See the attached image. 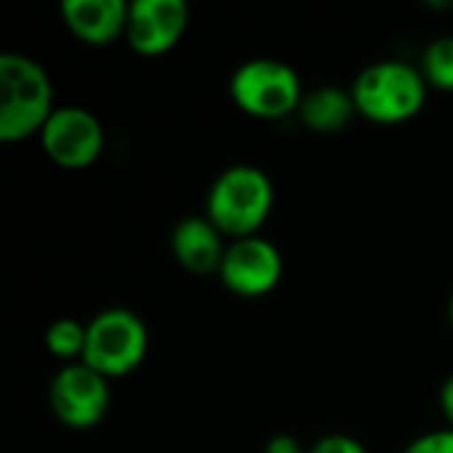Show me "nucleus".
<instances>
[{"label": "nucleus", "mask_w": 453, "mask_h": 453, "mask_svg": "<svg viewBox=\"0 0 453 453\" xmlns=\"http://www.w3.org/2000/svg\"><path fill=\"white\" fill-rule=\"evenodd\" d=\"M53 85L42 64L21 53L0 56V141H24L53 114Z\"/></svg>", "instance_id": "1"}, {"label": "nucleus", "mask_w": 453, "mask_h": 453, "mask_svg": "<svg viewBox=\"0 0 453 453\" xmlns=\"http://www.w3.org/2000/svg\"><path fill=\"white\" fill-rule=\"evenodd\" d=\"M273 210V183L255 165L226 167L207 191V218L231 239L257 236Z\"/></svg>", "instance_id": "2"}, {"label": "nucleus", "mask_w": 453, "mask_h": 453, "mask_svg": "<svg viewBox=\"0 0 453 453\" xmlns=\"http://www.w3.org/2000/svg\"><path fill=\"white\" fill-rule=\"evenodd\" d=\"M350 96L358 114L380 125H398L417 117L427 101V80L422 69L406 61L369 64L353 82Z\"/></svg>", "instance_id": "3"}, {"label": "nucleus", "mask_w": 453, "mask_h": 453, "mask_svg": "<svg viewBox=\"0 0 453 453\" xmlns=\"http://www.w3.org/2000/svg\"><path fill=\"white\" fill-rule=\"evenodd\" d=\"M146 350L149 329L133 311L109 308L88 321L82 364H88L106 380L135 372L143 364Z\"/></svg>", "instance_id": "4"}, {"label": "nucleus", "mask_w": 453, "mask_h": 453, "mask_svg": "<svg viewBox=\"0 0 453 453\" xmlns=\"http://www.w3.org/2000/svg\"><path fill=\"white\" fill-rule=\"evenodd\" d=\"M300 74L276 58H250L231 74L234 104L257 119H279L303 104Z\"/></svg>", "instance_id": "5"}, {"label": "nucleus", "mask_w": 453, "mask_h": 453, "mask_svg": "<svg viewBox=\"0 0 453 453\" xmlns=\"http://www.w3.org/2000/svg\"><path fill=\"white\" fill-rule=\"evenodd\" d=\"M48 401L53 417L64 427L90 430L109 411V401H111L109 380L82 361L64 364L50 382Z\"/></svg>", "instance_id": "6"}, {"label": "nucleus", "mask_w": 453, "mask_h": 453, "mask_svg": "<svg viewBox=\"0 0 453 453\" xmlns=\"http://www.w3.org/2000/svg\"><path fill=\"white\" fill-rule=\"evenodd\" d=\"M42 151L64 170H85L104 151V127L82 106H58L40 130Z\"/></svg>", "instance_id": "7"}, {"label": "nucleus", "mask_w": 453, "mask_h": 453, "mask_svg": "<svg viewBox=\"0 0 453 453\" xmlns=\"http://www.w3.org/2000/svg\"><path fill=\"white\" fill-rule=\"evenodd\" d=\"M220 281L239 297H263L281 281L284 260L273 242L263 236L234 239L220 263Z\"/></svg>", "instance_id": "8"}, {"label": "nucleus", "mask_w": 453, "mask_h": 453, "mask_svg": "<svg viewBox=\"0 0 453 453\" xmlns=\"http://www.w3.org/2000/svg\"><path fill=\"white\" fill-rule=\"evenodd\" d=\"M188 27L183 0H135L127 13V42L141 56H162L178 45Z\"/></svg>", "instance_id": "9"}, {"label": "nucleus", "mask_w": 453, "mask_h": 453, "mask_svg": "<svg viewBox=\"0 0 453 453\" xmlns=\"http://www.w3.org/2000/svg\"><path fill=\"white\" fill-rule=\"evenodd\" d=\"M130 5L125 0H66L61 16L69 32L88 45H109L127 32Z\"/></svg>", "instance_id": "10"}, {"label": "nucleus", "mask_w": 453, "mask_h": 453, "mask_svg": "<svg viewBox=\"0 0 453 453\" xmlns=\"http://www.w3.org/2000/svg\"><path fill=\"white\" fill-rule=\"evenodd\" d=\"M170 250L178 265L194 276H207L212 271H220V263L226 255L223 234L212 226L207 215L183 218L170 234Z\"/></svg>", "instance_id": "11"}, {"label": "nucleus", "mask_w": 453, "mask_h": 453, "mask_svg": "<svg viewBox=\"0 0 453 453\" xmlns=\"http://www.w3.org/2000/svg\"><path fill=\"white\" fill-rule=\"evenodd\" d=\"M297 111H300V119L305 122L308 130L321 133V135H332V133L345 130L358 109H356V101L348 90H340L334 85H324V88L305 93Z\"/></svg>", "instance_id": "12"}, {"label": "nucleus", "mask_w": 453, "mask_h": 453, "mask_svg": "<svg viewBox=\"0 0 453 453\" xmlns=\"http://www.w3.org/2000/svg\"><path fill=\"white\" fill-rule=\"evenodd\" d=\"M85 340H88V324H80L77 319H58L45 332L48 353L64 361H74V358L82 361Z\"/></svg>", "instance_id": "13"}, {"label": "nucleus", "mask_w": 453, "mask_h": 453, "mask_svg": "<svg viewBox=\"0 0 453 453\" xmlns=\"http://www.w3.org/2000/svg\"><path fill=\"white\" fill-rule=\"evenodd\" d=\"M422 74L427 85L438 90H453V35L435 37L422 53Z\"/></svg>", "instance_id": "14"}, {"label": "nucleus", "mask_w": 453, "mask_h": 453, "mask_svg": "<svg viewBox=\"0 0 453 453\" xmlns=\"http://www.w3.org/2000/svg\"><path fill=\"white\" fill-rule=\"evenodd\" d=\"M403 453H453V430H435L411 441Z\"/></svg>", "instance_id": "15"}, {"label": "nucleus", "mask_w": 453, "mask_h": 453, "mask_svg": "<svg viewBox=\"0 0 453 453\" xmlns=\"http://www.w3.org/2000/svg\"><path fill=\"white\" fill-rule=\"evenodd\" d=\"M308 453H369L366 446L350 435H324L321 441H316Z\"/></svg>", "instance_id": "16"}, {"label": "nucleus", "mask_w": 453, "mask_h": 453, "mask_svg": "<svg viewBox=\"0 0 453 453\" xmlns=\"http://www.w3.org/2000/svg\"><path fill=\"white\" fill-rule=\"evenodd\" d=\"M265 453H308L303 449V443L292 435H273L268 443H265Z\"/></svg>", "instance_id": "17"}, {"label": "nucleus", "mask_w": 453, "mask_h": 453, "mask_svg": "<svg viewBox=\"0 0 453 453\" xmlns=\"http://www.w3.org/2000/svg\"><path fill=\"white\" fill-rule=\"evenodd\" d=\"M441 411L449 422V430H453V374L441 385Z\"/></svg>", "instance_id": "18"}, {"label": "nucleus", "mask_w": 453, "mask_h": 453, "mask_svg": "<svg viewBox=\"0 0 453 453\" xmlns=\"http://www.w3.org/2000/svg\"><path fill=\"white\" fill-rule=\"evenodd\" d=\"M449 319H451V326H453V297H451V303H449Z\"/></svg>", "instance_id": "19"}]
</instances>
